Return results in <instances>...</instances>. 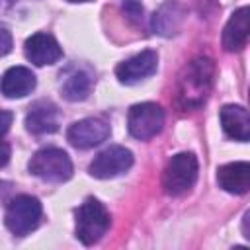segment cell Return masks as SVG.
<instances>
[{
  "label": "cell",
  "mask_w": 250,
  "mask_h": 250,
  "mask_svg": "<svg viewBox=\"0 0 250 250\" xmlns=\"http://www.w3.org/2000/svg\"><path fill=\"white\" fill-rule=\"evenodd\" d=\"M215 64L209 57H195L180 74L176 100L182 109H197L209 96L213 86Z\"/></svg>",
  "instance_id": "obj_1"
},
{
  "label": "cell",
  "mask_w": 250,
  "mask_h": 250,
  "mask_svg": "<svg viewBox=\"0 0 250 250\" xmlns=\"http://www.w3.org/2000/svg\"><path fill=\"white\" fill-rule=\"evenodd\" d=\"M109 223L111 217L104 203L96 197H86L76 209V238L82 244L92 246L104 238L109 229Z\"/></svg>",
  "instance_id": "obj_2"
},
{
  "label": "cell",
  "mask_w": 250,
  "mask_h": 250,
  "mask_svg": "<svg viewBox=\"0 0 250 250\" xmlns=\"http://www.w3.org/2000/svg\"><path fill=\"white\" fill-rule=\"evenodd\" d=\"M27 168L33 176L51 184H62L72 176V162L68 154L62 148H55V146L37 150L31 156Z\"/></svg>",
  "instance_id": "obj_3"
},
{
  "label": "cell",
  "mask_w": 250,
  "mask_h": 250,
  "mask_svg": "<svg viewBox=\"0 0 250 250\" xmlns=\"http://www.w3.org/2000/svg\"><path fill=\"white\" fill-rule=\"evenodd\" d=\"M199 164L195 154L191 152H178L174 154L162 174V188L168 195H182L189 191L197 180Z\"/></svg>",
  "instance_id": "obj_4"
},
{
  "label": "cell",
  "mask_w": 250,
  "mask_h": 250,
  "mask_svg": "<svg viewBox=\"0 0 250 250\" xmlns=\"http://www.w3.org/2000/svg\"><path fill=\"white\" fill-rule=\"evenodd\" d=\"M41 215H43V207H41V201L37 197L16 195L6 207L4 223L12 234L25 236L39 227Z\"/></svg>",
  "instance_id": "obj_5"
},
{
  "label": "cell",
  "mask_w": 250,
  "mask_h": 250,
  "mask_svg": "<svg viewBox=\"0 0 250 250\" xmlns=\"http://www.w3.org/2000/svg\"><path fill=\"white\" fill-rule=\"evenodd\" d=\"M162 125H164V111L158 104L143 102V104H135L129 109L127 127L131 137L139 141H148L156 137L162 131Z\"/></svg>",
  "instance_id": "obj_6"
},
{
  "label": "cell",
  "mask_w": 250,
  "mask_h": 250,
  "mask_svg": "<svg viewBox=\"0 0 250 250\" xmlns=\"http://www.w3.org/2000/svg\"><path fill=\"white\" fill-rule=\"evenodd\" d=\"M133 166V152L125 146L113 145L107 146L105 150H102L88 166V172L94 178L100 180H109L115 176H121L123 172H127Z\"/></svg>",
  "instance_id": "obj_7"
},
{
  "label": "cell",
  "mask_w": 250,
  "mask_h": 250,
  "mask_svg": "<svg viewBox=\"0 0 250 250\" xmlns=\"http://www.w3.org/2000/svg\"><path fill=\"white\" fill-rule=\"evenodd\" d=\"M111 129L109 123L102 117H86L80 119L76 123H72L66 131V139L72 146L76 148H92L98 146L100 143H104L109 137Z\"/></svg>",
  "instance_id": "obj_8"
},
{
  "label": "cell",
  "mask_w": 250,
  "mask_h": 250,
  "mask_svg": "<svg viewBox=\"0 0 250 250\" xmlns=\"http://www.w3.org/2000/svg\"><path fill=\"white\" fill-rule=\"evenodd\" d=\"M156 66H158L156 51L146 49V51H141V53L133 55L131 59L119 62L115 68V76L119 78L121 84L131 86V84H137V82L152 76L156 72Z\"/></svg>",
  "instance_id": "obj_9"
},
{
  "label": "cell",
  "mask_w": 250,
  "mask_h": 250,
  "mask_svg": "<svg viewBox=\"0 0 250 250\" xmlns=\"http://www.w3.org/2000/svg\"><path fill=\"white\" fill-rule=\"evenodd\" d=\"M23 53L25 59L35 66L53 64L62 57V49L59 41L49 33H33L31 37H27L23 45Z\"/></svg>",
  "instance_id": "obj_10"
},
{
  "label": "cell",
  "mask_w": 250,
  "mask_h": 250,
  "mask_svg": "<svg viewBox=\"0 0 250 250\" xmlns=\"http://www.w3.org/2000/svg\"><path fill=\"white\" fill-rule=\"evenodd\" d=\"M25 129L33 135H49L59 129V107L49 100L35 102L25 115Z\"/></svg>",
  "instance_id": "obj_11"
},
{
  "label": "cell",
  "mask_w": 250,
  "mask_h": 250,
  "mask_svg": "<svg viewBox=\"0 0 250 250\" xmlns=\"http://www.w3.org/2000/svg\"><path fill=\"white\" fill-rule=\"evenodd\" d=\"M35 82H37L35 74L27 66H12L0 78V92L10 100L23 98L31 94V90L35 88Z\"/></svg>",
  "instance_id": "obj_12"
},
{
  "label": "cell",
  "mask_w": 250,
  "mask_h": 250,
  "mask_svg": "<svg viewBox=\"0 0 250 250\" xmlns=\"http://www.w3.org/2000/svg\"><path fill=\"white\" fill-rule=\"evenodd\" d=\"M219 119H221V125L227 137L240 141V143H246L250 139V117H248L246 107L234 105V104L223 105Z\"/></svg>",
  "instance_id": "obj_13"
},
{
  "label": "cell",
  "mask_w": 250,
  "mask_h": 250,
  "mask_svg": "<svg viewBox=\"0 0 250 250\" xmlns=\"http://www.w3.org/2000/svg\"><path fill=\"white\" fill-rule=\"evenodd\" d=\"M219 186L234 195H242L250 188V164L248 162H229L217 170Z\"/></svg>",
  "instance_id": "obj_14"
},
{
  "label": "cell",
  "mask_w": 250,
  "mask_h": 250,
  "mask_svg": "<svg viewBox=\"0 0 250 250\" xmlns=\"http://www.w3.org/2000/svg\"><path fill=\"white\" fill-rule=\"evenodd\" d=\"M250 10L246 6L238 8L227 21L225 29H223V47L225 51H240L246 47V41H248V16Z\"/></svg>",
  "instance_id": "obj_15"
},
{
  "label": "cell",
  "mask_w": 250,
  "mask_h": 250,
  "mask_svg": "<svg viewBox=\"0 0 250 250\" xmlns=\"http://www.w3.org/2000/svg\"><path fill=\"white\" fill-rule=\"evenodd\" d=\"M184 18H186V8L176 0H168L152 16V29L160 35H174L182 27Z\"/></svg>",
  "instance_id": "obj_16"
},
{
  "label": "cell",
  "mask_w": 250,
  "mask_h": 250,
  "mask_svg": "<svg viewBox=\"0 0 250 250\" xmlns=\"http://www.w3.org/2000/svg\"><path fill=\"white\" fill-rule=\"evenodd\" d=\"M90 90H92V78L84 70L72 72L62 82V86H61V92H62V96L68 102H82V100H86L88 94H90Z\"/></svg>",
  "instance_id": "obj_17"
},
{
  "label": "cell",
  "mask_w": 250,
  "mask_h": 250,
  "mask_svg": "<svg viewBox=\"0 0 250 250\" xmlns=\"http://www.w3.org/2000/svg\"><path fill=\"white\" fill-rule=\"evenodd\" d=\"M12 51V35L8 29L0 27V57L8 55Z\"/></svg>",
  "instance_id": "obj_18"
},
{
  "label": "cell",
  "mask_w": 250,
  "mask_h": 250,
  "mask_svg": "<svg viewBox=\"0 0 250 250\" xmlns=\"http://www.w3.org/2000/svg\"><path fill=\"white\" fill-rule=\"evenodd\" d=\"M12 121H14V113L6 111V109H0V139L10 131Z\"/></svg>",
  "instance_id": "obj_19"
},
{
  "label": "cell",
  "mask_w": 250,
  "mask_h": 250,
  "mask_svg": "<svg viewBox=\"0 0 250 250\" xmlns=\"http://www.w3.org/2000/svg\"><path fill=\"white\" fill-rule=\"evenodd\" d=\"M8 160H10V146L4 141H0V168L6 166Z\"/></svg>",
  "instance_id": "obj_20"
},
{
  "label": "cell",
  "mask_w": 250,
  "mask_h": 250,
  "mask_svg": "<svg viewBox=\"0 0 250 250\" xmlns=\"http://www.w3.org/2000/svg\"><path fill=\"white\" fill-rule=\"evenodd\" d=\"M66 2H70V4H80V2H90V0H66Z\"/></svg>",
  "instance_id": "obj_21"
}]
</instances>
